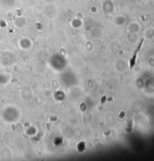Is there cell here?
Returning <instances> with one entry per match:
<instances>
[{
  "label": "cell",
  "mask_w": 154,
  "mask_h": 161,
  "mask_svg": "<svg viewBox=\"0 0 154 161\" xmlns=\"http://www.w3.org/2000/svg\"><path fill=\"white\" fill-rule=\"evenodd\" d=\"M144 39L141 40V42H140L139 45H138V47L136 48L135 51L134 53H133V56H132V58L130 59V63H129V67L130 69H132L133 67L135 66V65L136 63V61H137V58H138V53H139L140 48H141L142 45H143V43H144Z\"/></svg>",
  "instance_id": "1"
}]
</instances>
